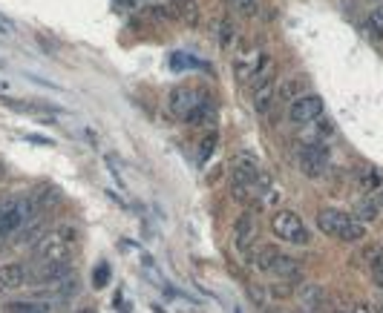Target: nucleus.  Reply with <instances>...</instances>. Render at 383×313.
Returning <instances> with one entry per match:
<instances>
[{
    "label": "nucleus",
    "instance_id": "obj_12",
    "mask_svg": "<svg viewBox=\"0 0 383 313\" xmlns=\"http://www.w3.org/2000/svg\"><path fill=\"white\" fill-rule=\"evenodd\" d=\"M170 12H173V21L182 26L196 29L199 26V3L196 0H170Z\"/></svg>",
    "mask_w": 383,
    "mask_h": 313
},
{
    "label": "nucleus",
    "instance_id": "obj_13",
    "mask_svg": "<svg viewBox=\"0 0 383 313\" xmlns=\"http://www.w3.org/2000/svg\"><path fill=\"white\" fill-rule=\"evenodd\" d=\"M346 222H349V216L337 207H323L317 213V227H320V233H325V236H337L340 227Z\"/></svg>",
    "mask_w": 383,
    "mask_h": 313
},
{
    "label": "nucleus",
    "instance_id": "obj_32",
    "mask_svg": "<svg viewBox=\"0 0 383 313\" xmlns=\"http://www.w3.org/2000/svg\"><path fill=\"white\" fill-rule=\"evenodd\" d=\"M300 313H320V310H300Z\"/></svg>",
    "mask_w": 383,
    "mask_h": 313
},
{
    "label": "nucleus",
    "instance_id": "obj_29",
    "mask_svg": "<svg viewBox=\"0 0 383 313\" xmlns=\"http://www.w3.org/2000/svg\"><path fill=\"white\" fill-rule=\"evenodd\" d=\"M355 313H377V307L372 302H357L355 305Z\"/></svg>",
    "mask_w": 383,
    "mask_h": 313
},
{
    "label": "nucleus",
    "instance_id": "obj_21",
    "mask_svg": "<svg viewBox=\"0 0 383 313\" xmlns=\"http://www.w3.org/2000/svg\"><path fill=\"white\" fill-rule=\"evenodd\" d=\"M214 150H216V132L210 129V132H205L202 135V144H199V161L205 164L210 155H214Z\"/></svg>",
    "mask_w": 383,
    "mask_h": 313
},
{
    "label": "nucleus",
    "instance_id": "obj_1",
    "mask_svg": "<svg viewBox=\"0 0 383 313\" xmlns=\"http://www.w3.org/2000/svg\"><path fill=\"white\" fill-rule=\"evenodd\" d=\"M78 244V230L58 227L35 242V259L37 262H67L72 256V247Z\"/></svg>",
    "mask_w": 383,
    "mask_h": 313
},
{
    "label": "nucleus",
    "instance_id": "obj_22",
    "mask_svg": "<svg viewBox=\"0 0 383 313\" xmlns=\"http://www.w3.org/2000/svg\"><path fill=\"white\" fill-rule=\"evenodd\" d=\"M234 21H228V17H225V21L219 24V49H231V44H234Z\"/></svg>",
    "mask_w": 383,
    "mask_h": 313
},
{
    "label": "nucleus",
    "instance_id": "obj_24",
    "mask_svg": "<svg viewBox=\"0 0 383 313\" xmlns=\"http://www.w3.org/2000/svg\"><path fill=\"white\" fill-rule=\"evenodd\" d=\"M6 313H46V305H37V302H12L6 307Z\"/></svg>",
    "mask_w": 383,
    "mask_h": 313
},
{
    "label": "nucleus",
    "instance_id": "obj_2",
    "mask_svg": "<svg viewBox=\"0 0 383 313\" xmlns=\"http://www.w3.org/2000/svg\"><path fill=\"white\" fill-rule=\"evenodd\" d=\"M254 262H257V267H259L262 273H271V276H277V279L291 282L294 287L303 282L300 265H297L291 256H285L282 250H277L274 244H265V247H259V253L254 256Z\"/></svg>",
    "mask_w": 383,
    "mask_h": 313
},
{
    "label": "nucleus",
    "instance_id": "obj_31",
    "mask_svg": "<svg viewBox=\"0 0 383 313\" xmlns=\"http://www.w3.org/2000/svg\"><path fill=\"white\" fill-rule=\"evenodd\" d=\"M3 175H6V167H3V164H0V181H3Z\"/></svg>",
    "mask_w": 383,
    "mask_h": 313
},
{
    "label": "nucleus",
    "instance_id": "obj_34",
    "mask_svg": "<svg viewBox=\"0 0 383 313\" xmlns=\"http://www.w3.org/2000/svg\"><path fill=\"white\" fill-rule=\"evenodd\" d=\"M380 250H383V247H380Z\"/></svg>",
    "mask_w": 383,
    "mask_h": 313
},
{
    "label": "nucleus",
    "instance_id": "obj_7",
    "mask_svg": "<svg viewBox=\"0 0 383 313\" xmlns=\"http://www.w3.org/2000/svg\"><path fill=\"white\" fill-rule=\"evenodd\" d=\"M300 170L309 175V179H320L329 170V152L323 144H303L300 147Z\"/></svg>",
    "mask_w": 383,
    "mask_h": 313
},
{
    "label": "nucleus",
    "instance_id": "obj_9",
    "mask_svg": "<svg viewBox=\"0 0 383 313\" xmlns=\"http://www.w3.org/2000/svg\"><path fill=\"white\" fill-rule=\"evenodd\" d=\"M205 95H207V92H202V89H190V87H185V89H173V92H170V109H173L176 115H182V118H187V115L194 112L199 104H205Z\"/></svg>",
    "mask_w": 383,
    "mask_h": 313
},
{
    "label": "nucleus",
    "instance_id": "obj_30",
    "mask_svg": "<svg viewBox=\"0 0 383 313\" xmlns=\"http://www.w3.org/2000/svg\"><path fill=\"white\" fill-rule=\"evenodd\" d=\"M0 89H3V92H9L12 87H9V81H3V78H0Z\"/></svg>",
    "mask_w": 383,
    "mask_h": 313
},
{
    "label": "nucleus",
    "instance_id": "obj_25",
    "mask_svg": "<svg viewBox=\"0 0 383 313\" xmlns=\"http://www.w3.org/2000/svg\"><path fill=\"white\" fill-rule=\"evenodd\" d=\"M369 29H372L375 37H383V3H377L369 12Z\"/></svg>",
    "mask_w": 383,
    "mask_h": 313
},
{
    "label": "nucleus",
    "instance_id": "obj_8",
    "mask_svg": "<svg viewBox=\"0 0 383 313\" xmlns=\"http://www.w3.org/2000/svg\"><path fill=\"white\" fill-rule=\"evenodd\" d=\"M259 179V164L251 155H237L228 167V184L231 187H251Z\"/></svg>",
    "mask_w": 383,
    "mask_h": 313
},
{
    "label": "nucleus",
    "instance_id": "obj_3",
    "mask_svg": "<svg viewBox=\"0 0 383 313\" xmlns=\"http://www.w3.org/2000/svg\"><path fill=\"white\" fill-rule=\"evenodd\" d=\"M35 199H21V195H3L0 199V239L12 236L15 230H21L32 216H35Z\"/></svg>",
    "mask_w": 383,
    "mask_h": 313
},
{
    "label": "nucleus",
    "instance_id": "obj_5",
    "mask_svg": "<svg viewBox=\"0 0 383 313\" xmlns=\"http://www.w3.org/2000/svg\"><path fill=\"white\" fill-rule=\"evenodd\" d=\"M265 66H271V61H268V55L262 49H251V46H245L237 52L234 57V69H237V78L245 84V81H254V78L265 69Z\"/></svg>",
    "mask_w": 383,
    "mask_h": 313
},
{
    "label": "nucleus",
    "instance_id": "obj_33",
    "mask_svg": "<svg viewBox=\"0 0 383 313\" xmlns=\"http://www.w3.org/2000/svg\"><path fill=\"white\" fill-rule=\"evenodd\" d=\"M228 3H231V6H234V3H237V0H228Z\"/></svg>",
    "mask_w": 383,
    "mask_h": 313
},
{
    "label": "nucleus",
    "instance_id": "obj_15",
    "mask_svg": "<svg viewBox=\"0 0 383 313\" xmlns=\"http://www.w3.org/2000/svg\"><path fill=\"white\" fill-rule=\"evenodd\" d=\"M274 95H277V87H274V75L265 78V81H259L257 87H251V104L259 115L268 112V107L274 104Z\"/></svg>",
    "mask_w": 383,
    "mask_h": 313
},
{
    "label": "nucleus",
    "instance_id": "obj_10",
    "mask_svg": "<svg viewBox=\"0 0 383 313\" xmlns=\"http://www.w3.org/2000/svg\"><path fill=\"white\" fill-rule=\"evenodd\" d=\"M257 242V219L251 213H242L234 222V244L239 253H251V244Z\"/></svg>",
    "mask_w": 383,
    "mask_h": 313
},
{
    "label": "nucleus",
    "instance_id": "obj_6",
    "mask_svg": "<svg viewBox=\"0 0 383 313\" xmlns=\"http://www.w3.org/2000/svg\"><path fill=\"white\" fill-rule=\"evenodd\" d=\"M320 115H323V98L320 95H300L289 107V118L297 127L312 124L314 118H320Z\"/></svg>",
    "mask_w": 383,
    "mask_h": 313
},
{
    "label": "nucleus",
    "instance_id": "obj_27",
    "mask_svg": "<svg viewBox=\"0 0 383 313\" xmlns=\"http://www.w3.org/2000/svg\"><path fill=\"white\" fill-rule=\"evenodd\" d=\"M234 9L237 12H242V15H257V0H237V3H234Z\"/></svg>",
    "mask_w": 383,
    "mask_h": 313
},
{
    "label": "nucleus",
    "instance_id": "obj_26",
    "mask_svg": "<svg viewBox=\"0 0 383 313\" xmlns=\"http://www.w3.org/2000/svg\"><path fill=\"white\" fill-rule=\"evenodd\" d=\"M360 187H363V190H366V193L377 190V187H380V175H377L375 170H369V172H363V175H360Z\"/></svg>",
    "mask_w": 383,
    "mask_h": 313
},
{
    "label": "nucleus",
    "instance_id": "obj_28",
    "mask_svg": "<svg viewBox=\"0 0 383 313\" xmlns=\"http://www.w3.org/2000/svg\"><path fill=\"white\" fill-rule=\"evenodd\" d=\"M248 293H251V296L257 299V305H259V307H265V302H268V293H265L262 287H257V285H251V287H248Z\"/></svg>",
    "mask_w": 383,
    "mask_h": 313
},
{
    "label": "nucleus",
    "instance_id": "obj_11",
    "mask_svg": "<svg viewBox=\"0 0 383 313\" xmlns=\"http://www.w3.org/2000/svg\"><path fill=\"white\" fill-rule=\"evenodd\" d=\"M294 299L300 305V310H320L323 307V299H325V290L314 282H300L294 287Z\"/></svg>",
    "mask_w": 383,
    "mask_h": 313
},
{
    "label": "nucleus",
    "instance_id": "obj_17",
    "mask_svg": "<svg viewBox=\"0 0 383 313\" xmlns=\"http://www.w3.org/2000/svg\"><path fill=\"white\" fill-rule=\"evenodd\" d=\"M334 132V124L325 118V115H320V118H314L312 124H305V132H303V144H323L329 135Z\"/></svg>",
    "mask_w": 383,
    "mask_h": 313
},
{
    "label": "nucleus",
    "instance_id": "obj_20",
    "mask_svg": "<svg viewBox=\"0 0 383 313\" xmlns=\"http://www.w3.org/2000/svg\"><path fill=\"white\" fill-rule=\"evenodd\" d=\"M357 219L360 222H375L377 219V213H380V207H377V202L375 199H363L360 204H357Z\"/></svg>",
    "mask_w": 383,
    "mask_h": 313
},
{
    "label": "nucleus",
    "instance_id": "obj_16",
    "mask_svg": "<svg viewBox=\"0 0 383 313\" xmlns=\"http://www.w3.org/2000/svg\"><path fill=\"white\" fill-rule=\"evenodd\" d=\"M67 276H72V270L67 262H41V270L35 273L37 282L44 285H58V282H67Z\"/></svg>",
    "mask_w": 383,
    "mask_h": 313
},
{
    "label": "nucleus",
    "instance_id": "obj_14",
    "mask_svg": "<svg viewBox=\"0 0 383 313\" xmlns=\"http://www.w3.org/2000/svg\"><path fill=\"white\" fill-rule=\"evenodd\" d=\"M26 279H29L26 265H17V262L0 265V287H3V290H17V287H24Z\"/></svg>",
    "mask_w": 383,
    "mask_h": 313
},
{
    "label": "nucleus",
    "instance_id": "obj_19",
    "mask_svg": "<svg viewBox=\"0 0 383 313\" xmlns=\"http://www.w3.org/2000/svg\"><path fill=\"white\" fill-rule=\"evenodd\" d=\"M185 121H187V124H214V121H216V109L210 107V104H199L194 112L187 115Z\"/></svg>",
    "mask_w": 383,
    "mask_h": 313
},
{
    "label": "nucleus",
    "instance_id": "obj_23",
    "mask_svg": "<svg viewBox=\"0 0 383 313\" xmlns=\"http://www.w3.org/2000/svg\"><path fill=\"white\" fill-rule=\"evenodd\" d=\"M44 236V224L41 222H37V224H24V230H21V239H17V242H24V244H35L37 239H41Z\"/></svg>",
    "mask_w": 383,
    "mask_h": 313
},
{
    "label": "nucleus",
    "instance_id": "obj_18",
    "mask_svg": "<svg viewBox=\"0 0 383 313\" xmlns=\"http://www.w3.org/2000/svg\"><path fill=\"white\" fill-rule=\"evenodd\" d=\"M363 236H366V227H363L360 219H352V216H349V222L343 224L340 233H337V239H340V242H360Z\"/></svg>",
    "mask_w": 383,
    "mask_h": 313
},
{
    "label": "nucleus",
    "instance_id": "obj_4",
    "mask_svg": "<svg viewBox=\"0 0 383 313\" xmlns=\"http://www.w3.org/2000/svg\"><path fill=\"white\" fill-rule=\"evenodd\" d=\"M271 233L277 239L289 242V244H309L312 242V233H309V227H305V222L291 210H280L271 219Z\"/></svg>",
    "mask_w": 383,
    "mask_h": 313
}]
</instances>
